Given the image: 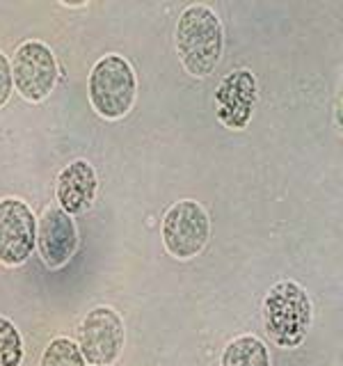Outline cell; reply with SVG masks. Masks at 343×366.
Here are the masks:
<instances>
[{
    "label": "cell",
    "instance_id": "obj_1",
    "mask_svg": "<svg viewBox=\"0 0 343 366\" xmlns=\"http://www.w3.org/2000/svg\"><path fill=\"white\" fill-rule=\"evenodd\" d=\"M174 44L181 66L192 78H206L215 71L224 51V28L209 5H188L179 14Z\"/></svg>",
    "mask_w": 343,
    "mask_h": 366
},
{
    "label": "cell",
    "instance_id": "obj_2",
    "mask_svg": "<svg viewBox=\"0 0 343 366\" xmlns=\"http://www.w3.org/2000/svg\"><path fill=\"white\" fill-rule=\"evenodd\" d=\"M263 323L270 339L284 350L302 346L312 325V300L302 284L282 280L263 297Z\"/></svg>",
    "mask_w": 343,
    "mask_h": 366
},
{
    "label": "cell",
    "instance_id": "obj_3",
    "mask_svg": "<svg viewBox=\"0 0 343 366\" xmlns=\"http://www.w3.org/2000/svg\"><path fill=\"white\" fill-rule=\"evenodd\" d=\"M87 97L94 112L108 122L126 117L137 99V76L133 64L119 53H108L91 66Z\"/></svg>",
    "mask_w": 343,
    "mask_h": 366
},
{
    "label": "cell",
    "instance_id": "obj_4",
    "mask_svg": "<svg viewBox=\"0 0 343 366\" xmlns=\"http://www.w3.org/2000/svg\"><path fill=\"white\" fill-rule=\"evenodd\" d=\"M163 247L169 257L190 261L199 257L211 238V217L206 209L194 199H179L163 215L160 224Z\"/></svg>",
    "mask_w": 343,
    "mask_h": 366
},
{
    "label": "cell",
    "instance_id": "obj_5",
    "mask_svg": "<svg viewBox=\"0 0 343 366\" xmlns=\"http://www.w3.org/2000/svg\"><path fill=\"white\" fill-rule=\"evenodd\" d=\"M9 66L14 89L30 103H41L49 99L57 80H60V66H57L55 53L49 44L39 39H28L16 46Z\"/></svg>",
    "mask_w": 343,
    "mask_h": 366
},
{
    "label": "cell",
    "instance_id": "obj_6",
    "mask_svg": "<svg viewBox=\"0 0 343 366\" xmlns=\"http://www.w3.org/2000/svg\"><path fill=\"white\" fill-rule=\"evenodd\" d=\"M124 320L112 307H94L78 327V350L89 366H110L124 350Z\"/></svg>",
    "mask_w": 343,
    "mask_h": 366
},
{
    "label": "cell",
    "instance_id": "obj_7",
    "mask_svg": "<svg viewBox=\"0 0 343 366\" xmlns=\"http://www.w3.org/2000/svg\"><path fill=\"white\" fill-rule=\"evenodd\" d=\"M37 243V217L19 197L0 199V263L7 268L23 266Z\"/></svg>",
    "mask_w": 343,
    "mask_h": 366
},
{
    "label": "cell",
    "instance_id": "obj_8",
    "mask_svg": "<svg viewBox=\"0 0 343 366\" xmlns=\"http://www.w3.org/2000/svg\"><path fill=\"white\" fill-rule=\"evenodd\" d=\"M257 78L249 69H236L227 78L220 80L215 89V114L224 129L243 131L252 122L257 106Z\"/></svg>",
    "mask_w": 343,
    "mask_h": 366
},
{
    "label": "cell",
    "instance_id": "obj_9",
    "mask_svg": "<svg viewBox=\"0 0 343 366\" xmlns=\"http://www.w3.org/2000/svg\"><path fill=\"white\" fill-rule=\"evenodd\" d=\"M39 257L46 268L60 270L74 259L78 249V227L71 215H66L60 206H49L37 220V243Z\"/></svg>",
    "mask_w": 343,
    "mask_h": 366
},
{
    "label": "cell",
    "instance_id": "obj_10",
    "mask_svg": "<svg viewBox=\"0 0 343 366\" xmlns=\"http://www.w3.org/2000/svg\"><path fill=\"white\" fill-rule=\"evenodd\" d=\"M99 192V174L85 158H76L60 169L55 181L57 206L66 215H80L91 209Z\"/></svg>",
    "mask_w": 343,
    "mask_h": 366
},
{
    "label": "cell",
    "instance_id": "obj_11",
    "mask_svg": "<svg viewBox=\"0 0 343 366\" xmlns=\"http://www.w3.org/2000/svg\"><path fill=\"white\" fill-rule=\"evenodd\" d=\"M220 366H270V352L259 337L240 335L227 343Z\"/></svg>",
    "mask_w": 343,
    "mask_h": 366
},
{
    "label": "cell",
    "instance_id": "obj_12",
    "mask_svg": "<svg viewBox=\"0 0 343 366\" xmlns=\"http://www.w3.org/2000/svg\"><path fill=\"white\" fill-rule=\"evenodd\" d=\"M26 357V346L16 325L0 316V366H21Z\"/></svg>",
    "mask_w": 343,
    "mask_h": 366
},
{
    "label": "cell",
    "instance_id": "obj_13",
    "mask_svg": "<svg viewBox=\"0 0 343 366\" xmlns=\"http://www.w3.org/2000/svg\"><path fill=\"white\" fill-rule=\"evenodd\" d=\"M39 366H85V360L74 339L57 337L46 346Z\"/></svg>",
    "mask_w": 343,
    "mask_h": 366
},
{
    "label": "cell",
    "instance_id": "obj_14",
    "mask_svg": "<svg viewBox=\"0 0 343 366\" xmlns=\"http://www.w3.org/2000/svg\"><path fill=\"white\" fill-rule=\"evenodd\" d=\"M14 92V80H11V66L7 55L0 51V108L7 106V101Z\"/></svg>",
    "mask_w": 343,
    "mask_h": 366
}]
</instances>
